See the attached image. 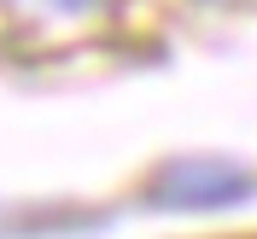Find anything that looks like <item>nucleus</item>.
Returning a JSON list of instances; mask_svg holds the SVG:
<instances>
[{"instance_id": "f257e3e1", "label": "nucleus", "mask_w": 257, "mask_h": 239, "mask_svg": "<svg viewBox=\"0 0 257 239\" xmlns=\"http://www.w3.org/2000/svg\"><path fill=\"white\" fill-rule=\"evenodd\" d=\"M245 192H251V175L222 158H181L152 181V198L170 210H222V204H240Z\"/></svg>"}]
</instances>
